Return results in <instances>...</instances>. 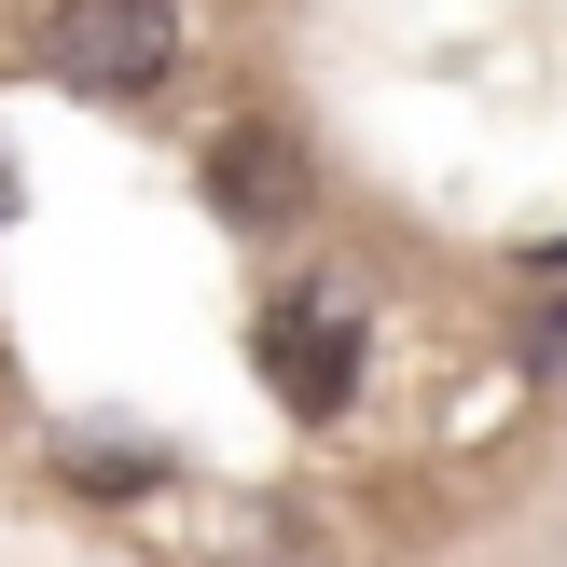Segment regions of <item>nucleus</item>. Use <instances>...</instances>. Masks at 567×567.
I'll return each mask as SVG.
<instances>
[{
	"label": "nucleus",
	"instance_id": "nucleus-4",
	"mask_svg": "<svg viewBox=\"0 0 567 567\" xmlns=\"http://www.w3.org/2000/svg\"><path fill=\"white\" fill-rule=\"evenodd\" d=\"M55 485H70V498H153V485H166V457H125V443H70V457H55Z\"/></svg>",
	"mask_w": 567,
	"mask_h": 567
},
{
	"label": "nucleus",
	"instance_id": "nucleus-1",
	"mask_svg": "<svg viewBox=\"0 0 567 567\" xmlns=\"http://www.w3.org/2000/svg\"><path fill=\"white\" fill-rule=\"evenodd\" d=\"M28 70L70 83V97H153L181 70V0H42Z\"/></svg>",
	"mask_w": 567,
	"mask_h": 567
},
{
	"label": "nucleus",
	"instance_id": "nucleus-3",
	"mask_svg": "<svg viewBox=\"0 0 567 567\" xmlns=\"http://www.w3.org/2000/svg\"><path fill=\"white\" fill-rule=\"evenodd\" d=\"M208 208L249 221V236H264V221H291V208H305V153H291L277 125H236V138L208 153Z\"/></svg>",
	"mask_w": 567,
	"mask_h": 567
},
{
	"label": "nucleus",
	"instance_id": "nucleus-2",
	"mask_svg": "<svg viewBox=\"0 0 567 567\" xmlns=\"http://www.w3.org/2000/svg\"><path fill=\"white\" fill-rule=\"evenodd\" d=\"M264 388H277V415H305V430H332V415L360 402V291L347 277H305L291 305L264 319Z\"/></svg>",
	"mask_w": 567,
	"mask_h": 567
}]
</instances>
